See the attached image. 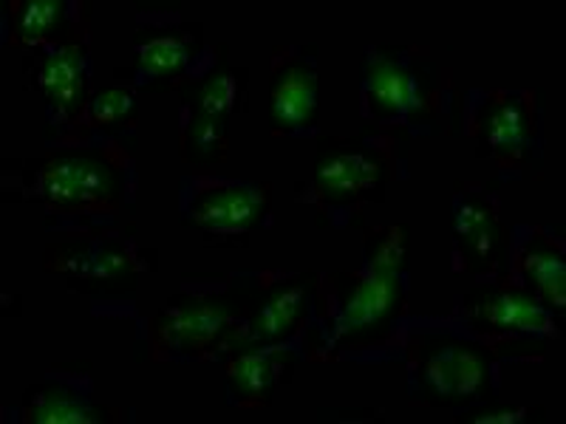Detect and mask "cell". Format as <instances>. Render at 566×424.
I'll return each instance as SVG.
<instances>
[{
    "label": "cell",
    "mask_w": 566,
    "mask_h": 424,
    "mask_svg": "<svg viewBox=\"0 0 566 424\" xmlns=\"http://www.w3.org/2000/svg\"><path fill=\"white\" fill-rule=\"evenodd\" d=\"M187 145L193 148L196 156H216L224 148V123L219 119H207V116H193Z\"/></svg>",
    "instance_id": "23"
},
{
    "label": "cell",
    "mask_w": 566,
    "mask_h": 424,
    "mask_svg": "<svg viewBox=\"0 0 566 424\" xmlns=\"http://www.w3.org/2000/svg\"><path fill=\"white\" fill-rule=\"evenodd\" d=\"M65 3L60 0H29L18 12V38L23 43H40L63 23Z\"/></svg>",
    "instance_id": "20"
},
{
    "label": "cell",
    "mask_w": 566,
    "mask_h": 424,
    "mask_svg": "<svg viewBox=\"0 0 566 424\" xmlns=\"http://www.w3.org/2000/svg\"><path fill=\"white\" fill-rule=\"evenodd\" d=\"M422 388L442 402L473 399L490 385V362L479 348L442 342L422 357Z\"/></svg>",
    "instance_id": "2"
},
{
    "label": "cell",
    "mask_w": 566,
    "mask_h": 424,
    "mask_svg": "<svg viewBox=\"0 0 566 424\" xmlns=\"http://www.w3.org/2000/svg\"><path fill=\"white\" fill-rule=\"evenodd\" d=\"M232 105H235V74L224 68L212 71L210 77L199 85V94H196V116L224 123Z\"/></svg>",
    "instance_id": "19"
},
{
    "label": "cell",
    "mask_w": 566,
    "mask_h": 424,
    "mask_svg": "<svg viewBox=\"0 0 566 424\" xmlns=\"http://www.w3.org/2000/svg\"><path fill=\"white\" fill-rule=\"evenodd\" d=\"M230 322V311L224 303L212 297H196L185 306H174L168 315L156 322V335L165 346L181 348V351H199L210 346Z\"/></svg>",
    "instance_id": "6"
},
{
    "label": "cell",
    "mask_w": 566,
    "mask_h": 424,
    "mask_svg": "<svg viewBox=\"0 0 566 424\" xmlns=\"http://www.w3.org/2000/svg\"><path fill=\"white\" fill-rule=\"evenodd\" d=\"M130 110H134V91L108 88L91 99L88 114H91V123L114 125V123H119V119H125Z\"/></svg>",
    "instance_id": "21"
},
{
    "label": "cell",
    "mask_w": 566,
    "mask_h": 424,
    "mask_svg": "<svg viewBox=\"0 0 566 424\" xmlns=\"http://www.w3.org/2000/svg\"><path fill=\"white\" fill-rule=\"evenodd\" d=\"M38 193L57 206H99L116 193V173L99 156H60L38 173Z\"/></svg>",
    "instance_id": "1"
},
{
    "label": "cell",
    "mask_w": 566,
    "mask_h": 424,
    "mask_svg": "<svg viewBox=\"0 0 566 424\" xmlns=\"http://www.w3.org/2000/svg\"><path fill=\"white\" fill-rule=\"evenodd\" d=\"M368 105L382 119H399L419 105L417 80L394 57H371L366 71Z\"/></svg>",
    "instance_id": "8"
},
{
    "label": "cell",
    "mask_w": 566,
    "mask_h": 424,
    "mask_svg": "<svg viewBox=\"0 0 566 424\" xmlns=\"http://www.w3.org/2000/svg\"><path fill=\"white\" fill-rule=\"evenodd\" d=\"M136 63L150 77H176L190 63V40L181 34H159L136 49Z\"/></svg>",
    "instance_id": "18"
},
{
    "label": "cell",
    "mask_w": 566,
    "mask_h": 424,
    "mask_svg": "<svg viewBox=\"0 0 566 424\" xmlns=\"http://www.w3.org/2000/svg\"><path fill=\"white\" fill-rule=\"evenodd\" d=\"M377 179H380V165L366 159L363 153H328L315 168L317 190L332 199H348V195L363 193L377 184Z\"/></svg>",
    "instance_id": "11"
},
{
    "label": "cell",
    "mask_w": 566,
    "mask_h": 424,
    "mask_svg": "<svg viewBox=\"0 0 566 424\" xmlns=\"http://www.w3.org/2000/svg\"><path fill=\"white\" fill-rule=\"evenodd\" d=\"M40 88L60 114L77 110L85 99V54L77 45H63L40 65Z\"/></svg>",
    "instance_id": "10"
},
{
    "label": "cell",
    "mask_w": 566,
    "mask_h": 424,
    "mask_svg": "<svg viewBox=\"0 0 566 424\" xmlns=\"http://www.w3.org/2000/svg\"><path fill=\"white\" fill-rule=\"evenodd\" d=\"M60 272L88 280H123L134 272V257L114 244H80L57 252Z\"/></svg>",
    "instance_id": "12"
},
{
    "label": "cell",
    "mask_w": 566,
    "mask_h": 424,
    "mask_svg": "<svg viewBox=\"0 0 566 424\" xmlns=\"http://www.w3.org/2000/svg\"><path fill=\"white\" fill-rule=\"evenodd\" d=\"M406 264V230H388L371 252V269L399 275Z\"/></svg>",
    "instance_id": "22"
},
{
    "label": "cell",
    "mask_w": 566,
    "mask_h": 424,
    "mask_svg": "<svg viewBox=\"0 0 566 424\" xmlns=\"http://www.w3.org/2000/svg\"><path fill=\"white\" fill-rule=\"evenodd\" d=\"M470 320L490 331H515V335H547L553 328L549 311L533 295L518 289L484 292L470 303Z\"/></svg>",
    "instance_id": "4"
},
{
    "label": "cell",
    "mask_w": 566,
    "mask_h": 424,
    "mask_svg": "<svg viewBox=\"0 0 566 424\" xmlns=\"http://www.w3.org/2000/svg\"><path fill=\"white\" fill-rule=\"evenodd\" d=\"M522 269L527 280L533 283L538 297L553 309L566 306V264L555 246L535 241L522 252Z\"/></svg>",
    "instance_id": "14"
},
{
    "label": "cell",
    "mask_w": 566,
    "mask_h": 424,
    "mask_svg": "<svg viewBox=\"0 0 566 424\" xmlns=\"http://www.w3.org/2000/svg\"><path fill=\"white\" fill-rule=\"evenodd\" d=\"M533 123H530L527 103L507 94H495L482 116V139L490 153L513 161L527 150Z\"/></svg>",
    "instance_id": "9"
},
{
    "label": "cell",
    "mask_w": 566,
    "mask_h": 424,
    "mask_svg": "<svg viewBox=\"0 0 566 424\" xmlns=\"http://www.w3.org/2000/svg\"><path fill=\"white\" fill-rule=\"evenodd\" d=\"M524 413L522 411H490V413H482V416H476L473 422H488V424H510V422H522Z\"/></svg>",
    "instance_id": "24"
},
{
    "label": "cell",
    "mask_w": 566,
    "mask_h": 424,
    "mask_svg": "<svg viewBox=\"0 0 566 424\" xmlns=\"http://www.w3.org/2000/svg\"><path fill=\"white\" fill-rule=\"evenodd\" d=\"M453 232H457L462 250L482 264L493 261L499 244H502V230H499L493 206L479 199H468L457 206Z\"/></svg>",
    "instance_id": "13"
},
{
    "label": "cell",
    "mask_w": 566,
    "mask_h": 424,
    "mask_svg": "<svg viewBox=\"0 0 566 424\" xmlns=\"http://www.w3.org/2000/svg\"><path fill=\"white\" fill-rule=\"evenodd\" d=\"M27 418L38 424H91L99 422V413L80 393L57 385L34 393Z\"/></svg>",
    "instance_id": "17"
},
{
    "label": "cell",
    "mask_w": 566,
    "mask_h": 424,
    "mask_svg": "<svg viewBox=\"0 0 566 424\" xmlns=\"http://www.w3.org/2000/svg\"><path fill=\"white\" fill-rule=\"evenodd\" d=\"M266 210V193L261 187H219L201 193L193 204L196 226L207 232H247L261 221Z\"/></svg>",
    "instance_id": "5"
},
{
    "label": "cell",
    "mask_w": 566,
    "mask_h": 424,
    "mask_svg": "<svg viewBox=\"0 0 566 424\" xmlns=\"http://www.w3.org/2000/svg\"><path fill=\"white\" fill-rule=\"evenodd\" d=\"M317 110V80L312 65L290 63L275 74L270 91V116L275 130H297L312 125Z\"/></svg>",
    "instance_id": "7"
},
{
    "label": "cell",
    "mask_w": 566,
    "mask_h": 424,
    "mask_svg": "<svg viewBox=\"0 0 566 424\" xmlns=\"http://www.w3.org/2000/svg\"><path fill=\"white\" fill-rule=\"evenodd\" d=\"M303 309H306L303 286H283L275 295H270V300L250 322V337L255 342H277L301 322Z\"/></svg>",
    "instance_id": "15"
},
{
    "label": "cell",
    "mask_w": 566,
    "mask_h": 424,
    "mask_svg": "<svg viewBox=\"0 0 566 424\" xmlns=\"http://www.w3.org/2000/svg\"><path fill=\"white\" fill-rule=\"evenodd\" d=\"M227 382H230L232 396L239 399L241 405L266 402V396L272 393V385H275V362L264 351L241 353L239 360L230 362Z\"/></svg>",
    "instance_id": "16"
},
{
    "label": "cell",
    "mask_w": 566,
    "mask_h": 424,
    "mask_svg": "<svg viewBox=\"0 0 566 424\" xmlns=\"http://www.w3.org/2000/svg\"><path fill=\"white\" fill-rule=\"evenodd\" d=\"M399 306V275L368 269L343 297L335 337H357L382 326Z\"/></svg>",
    "instance_id": "3"
}]
</instances>
